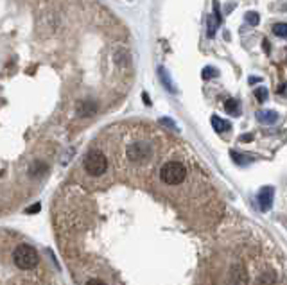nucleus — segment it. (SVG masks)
Masks as SVG:
<instances>
[{
	"label": "nucleus",
	"instance_id": "nucleus-1",
	"mask_svg": "<svg viewBox=\"0 0 287 285\" xmlns=\"http://www.w3.org/2000/svg\"><path fill=\"white\" fill-rule=\"evenodd\" d=\"M160 178L165 185H180L187 178V169L181 161H167L160 171Z\"/></svg>",
	"mask_w": 287,
	"mask_h": 285
},
{
	"label": "nucleus",
	"instance_id": "nucleus-2",
	"mask_svg": "<svg viewBox=\"0 0 287 285\" xmlns=\"http://www.w3.org/2000/svg\"><path fill=\"white\" fill-rule=\"evenodd\" d=\"M38 253L33 246L27 244H20L18 248L15 249L13 253V262L20 267V269H33L34 266L38 264Z\"/></svg>",
	"mask_w": 287,
	"mask_h": 285
},
{
	"label": "nucleus",
	"instance_id": "nucleus-3",
	"mask_svg": "<svg viewBox=\"0 0 287 285\" xmlns=\"http://www.w3.org/2000/svg\"><path fill=\"white\" fill-rule=\"evenodd\" d=\"M108 169V160L101 151H90L85 158V171L90 176H101Z\"/></svg>",
	"mask_w": 287,
	"mask_h": 285
},
{
	"label": "nucleus",
	"instance_id": "nucleus-4",
	"mask_svg": "<svg viewBox=\"0 0 287 285\" xmlns=\"http://www.w3.org/2000/svg\"><path fill=\"white\" fill-rule=\"evenodd\" d=\"M273 199H275V188L269 185L262 186L260 190H258L257 194V203H258V208H260V212H269L273 206Z\"/></svg>",
	"mask_w": 287,
	"mask_h": 285
},
{
	"label": "nucleus",
	"instance_id": "nucleus-5",
	"mask_svg": "<svg viewBox=\"0 0 287 285\" xmlns=\"http://www.w3.org/2000/svg\"><path fill=\"white\" fill-rule=\"evenodd\" d=\"M151 147L148 144H133V146L128 147V156L131 161H142L151 158Z\"/></svg>",
	"mask_w": 287,
	"mask_h": 285
},
{
	"label": "nucleus",
	"instance_id": "nucleus-6",
	"mask_svg": "<svg viewBox=\"0 0 287 285\" xmlns=\"http://www.w3.org/2000/svg\"><path fill=\"white\" fill-rule=\"evenodd\" d=\"M221 26V13H219V2L218 0H213V13L208 16V38L216 36V31L218 27Z\"/></svg>",
	"mask_w": 287,
	"mask_h": 285
},
{
	"label": "nucleus",
	"instance_id": "nucleus-7",
	"mask_svg": "<svg viewBox=\"0 0 287 285\" xmlns=\"http://www.w3.org/2000/svg\"><path fill=\"white\" fill-rule=\"evenodd\" d=\"M255 117H257V121L264 126H273L278 122V113L273 110H258Z\"/></svg>",
	"mask_w": 287,
	"mask_h": 285
},
{
	"label": "nucleus",
	"instance_id": "nucleus-8",
	"mask_svg": "<svg viewBox=\"0 0 287 285\" xmlns=\"http://www.w3.org/2000/svg\"><path fill=\"white\" fill-rule=\"evenodd\" d=\"M210 124H212V128L216 129L218 133L230 131V128H232V124H230L228 121H223V118L218 117V115H212V118H210Z\"/></svg>",
	"mask_w": 287,
	"mask_h": 285
},
{
	"label": "nucleus",
	"instance_id": "nucleus-9",
	"mask_svg": "<svg viewBox=\"0 0 287 285\" xmlns=\"http://www.w3.org/2000/svg\"><path fill=\"white\" fill-rule=\"evenodd\" d=\"M232 281L233 283H246L248 281V276H246V271H244V267L241 266V264H237V266L232 267Z\"/></svg>",
	"mask_w": 287,
	"mask_h": 285
},
{
	"label": "nucleus",
	"instance_id": "nucleus-10",
	"mask_svg": "<svg viewBox=\"0 0 287 285\" xmlns=\"http://www.w3.org/2000/svg\"><path fill=\"white\" fill-rule=\"evenodd\" d=\"M225 111L232 117H239L241 115V104L237 99H228L225 101Z\"/></svg>",
	"mask_w": 287,
	"mask_h": 285
},
{
	"label": "nucleus",
	"instance_id": "nucleus-11",
	"mask_svg": "<svg viewBox=\"0 0 287 285\" xmlns=\"http://www.w3.org/2000/svg\"><path fill=\"white\" fill-rule=\"evenodd\" d=\"M95 110H97L95 103H92V101H88V103H83L81 106H79L78 115H81V117H92V115L95 113Z\"/></svg>",
	"mask_w": 287,
	"mask_h": 285
},
{
	"label": "nucleus",
	"instance_id": "nucleus-12",
	"mask_svg": "<svg viewBox=\"0 0 287 285\" xmlns=\"http://www.w3.org/2000/svg\"><path fill=\"white\" fill-rule=\"evenodd\" d=\"M230 156H232V160L235 161L237 165H248V163H251V156H248V154H241V153H237V151H232L230 153Z\"/></svg>",
	"mask_w": 287,
	"mask_h": 285
},
{
	"label": "nucleus",
	"instance_id": "nucleus-13",
	"mask_svg": "<svg viewBox=\"0 0 287 285\" xmlns=\"http://www.w3.org/2000/svg\"><path fill=\"white\" fill-rule=\"evenodd\" d=\"M158 74H160V79H162L163 86H165L169 91H176L174 84L171 83V77H169V74H167V70H165V68H158Z\"/></svg>",
	"mask_w": 287,
	"mask_h": 285
},
{
	"label": "nucleus",
	"instance_id": "nucleus-14",
	"mask_svg": "<svg viewBox=\"0 0 287 285\" xmlns=\"http://www.w3.org/2000/svg\"><path fill=\"white\" fill-rule=\"evenodd\" d=\"M268 97H269V91H268V88H266V86L255 88V99H257L258 103H266V101H268Z\"/></svg>",
	"mask_w": 287,
	"mask_h": 285
},
{
	"label": "nucleus",
	"instance_id": "nucleus-15",
	"mask_svg": "<svg viewBox=\"0 0 287 285\" xmlns=\"http://www.w3.org/2000/svg\"><path fill=\"white\" fill-rule=\"evenodd\" d=\"M273 33L278 38H287V23L285 22L275 23V26H273Z\"/></svg>",
	"mask_w": 287,
	"mask_h": 285
},
{
	"label": "nucleus",
	"instance_id": "nucleus-16",
	"mask_svg": "<svg viewBox=\"0 0 287 285\" xmlns=\"http://www.w3.org/2000/svg\"><path fill=\"white\" fill-rule=\"evenodd\" d=\"M246 23H250L251 27L258 26L260 23V15L257 11H248L246 13Z\"/></svg>",
	"mask_w": 287,
	"mask_h": 285
},
{
	"label": "nucleus",
	"instance_id": "nucleus-17",
	"mask_svg": "<svg viewBox=\"0 0 287 285\" xmlns=\"http://www.w3.org/2000/svg\"><path fill=\"white\" fill-rule=\"evenodd\" d=\"M219 74V70L218 68H213V66H205L203 68V72H201V77L203 79H212V77H216Z\"/></svg>",
	"mask_w": 287,
	"mask_h": 285
},
{
	"label": "nucleus",
	"instance_id": "nucleus-18",
	"mask_svg": "<svg viewBox=\"0 0 287 285\" xmlns=\"http://www.w3.org/2000/svg\"><path fill=\"white\" fill-rule=\"evenodd\" d=\"M275 281H276V274L271 273V271H268V273H264L258 278V283H275Z\"/></svg>",
	"mask_w": 287,
	"mask_h": 285
},
{
	"label": "nucleus",
	"instance_id": "nucleus-19",
	"mask_svg": "<svg viewBox=\"0 0 287 285\" xmlns=\"http://www.w3.org/2000/svg\"><path fill=\"white\" fill-rule=\"evenodd\" d=\"M160 122H162L163 126H167V128H171V129H178L176 124H174V122L171 121V118H165V117H163V118H160Z\"/></svg>",
	"mask_w": 287,
	"mask_h": 285
},
{
	"label": "nucleus",
	"instance_id": "nucleus-20",
	"mask_svg": "<svg viewBox=\"0 0 287 285\" xmlns=\"http://www.w3.org/2000/svg\"><path fill=\"white\" fill-rule=\"evenodd\" d=\"M40 203H36V205H33L31 208H27V213H36V212H40Z\"/></svg>",
	"mask_w": 287,
	"mask_h": 285
},
{
	"label": "nucleus",
	"instance_id": "nucleus-21",
	"mask_svg": "<svg viewBox=\"0 0 287 285\" xmlns=\"http://www.w3.org/2000/svg\"><path fill=\"white\" fill-rule=\"evenodd\" d=\"M262 45H264V52H266V54H269V52H271V47H269V41L266 40V38H264V41H262Z\"/></svg>",
	"mask_w": 287,
	"mask_h": 285
},
{
	"label": "nucleus",
	"instance_id": "nucleus-22",
	"mask_svg": "<svg viewBox=\"0 0 287 285\" xmlns=\"http://www.w3.org/2000/svg\"><path fill=\"white\" fill-rule=\"evenodd\" d=\"M251 140H253V136H251V135H243V136H241V142H251Z\"/></svg>",
	"mask_w": 287,
	"mask_h": 285
},
{
	"label": "nucleus",
	"instance_id": "nucleus-23",
	"mask_svg": "<svg viewBox=\"0 0 287 285\" xmlns=\"http://www.w3.org/2000/svg\"><path fill=\"white\" fill-rule=\"evenodd\" d=\"M258 81H260L258 77H250V84H255V83H258Z\"/></svg>",
	"mask_w": 287,
	"mask_h": 285
},
{
	"label": "nucleus",
	"instance_id": "nucleus-24",
	"mask_svg": "<svg viewBox=\"0 0 287 285\" xmlns=\"http://www.w3.org/2000/svg\"><path fill=\"white\" fill-rule=\"evenodd\" d=\"M88 283H93V285H95V283H99V285H101V283H104V281H103V280H90Z\"/></svg>",
	"mask_w": 287,
	"mask_h": 285
},
{
	"label": "nucleus",
	"instance_id": "nucleus-25",
	"mask_svg": "<svg viewBox=\"0 0 287 285\" xmlns=\"http://www.w3.org/2000/svg\"><path fill=\"white\" fill-rule=\"evenodd\" d=\"M144 101H146V104H151V103H149V97H148V93H144Z\"/></svg>",
	"mask_w": 287,
	"mask_h": 285
}]
</instances>
